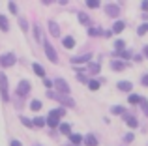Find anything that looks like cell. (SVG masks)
<instances>
[{
  "label": "cell",
  "instance_id": "cell-1",
  "mask_svg": "<svg viewBox=\"0 0 148 146\" xmlns=\"http://www.w3.org/2000/svg\"><path fill=\"white\" fill-rule=\"evenodd\" d=\"M0 96H2L4 101L10 99V94H8V77L4 73H0Z\"/></svg>",
  "mask_w": 148,
  "mask_h": 146
},
{
  "label": "cell",
  "instance_id": "cell-2",
  "mask_svg": "<svg viewBox=\"0 0 148 146\" xmlns=\"http://www.w3.org/2000/svg\"><path fill=\"white\" fill-rule=\"evenodd\" d=\"M15 62H17V58H15V55H13V53H6V55H2V56H0V64H2L4 68H11Z\"/></svg>",
  "mask_w": 148,
  "mask_h": 146
},
{
  "label": "cell",
  "instance_id": "cell-3",
  "mask_svg": "<svg viewBox=\"0 0 148 146\" xmlns=\"http://www.w3.org/2000/svg\"><path fill=\"white\" fill-rule=\"evenodd\" d=\"M45 55H47V58H49L53 64H56V62H58V55H56V51H54V47H53L51 43H47V41H45Z\"/></svg>",
  "mask_w": 148,
  "mask_h": 146
},
{
  "label": "cell",
  "instance_id": "cell-4",
  "mask_svg": "<svg viewBox=\"0 0 148 146\" xmlns=\"http://www.w3.org/2000/svg\"><path fill=\"white\" fill-rule=\"evenodd\" d=\"M54 86L58 88V92H62V96H68L69 94V86L64 79H54Z\"/></svg>",
  "mask_w": 148,
  "mask_h": 146
},
{
  "label": "cell",
  "instance_id": "cell-5",
  "mask_svg": "<svg viewBox=\"0 0 148 146\" xmlns=\"http://www.w3.org/2000/svg\"><path fill=\"white\" fill-rule=\"evenodd\" d=\"M105 13L109 15V17H118L120 15V8L118 6H114V4H107V6H105Z\"/></svg>",
  "mask_w": 148,
  "mask_h": 146
},
{
  "label": "cell",
  "instance_id": "cell-6",
  "mask_svg": "<svg viewBox=\"0 0 148 146\" xmlns=\"http://www.w3.org/2000/svg\"><path fill=\"white\" fill-rule=\"evenodd\" d=\"M28 92H30V83H28V81H21L19 86H17V94L23 98V96H26Z\"/></svg>",
  "mask_w": 148,
  "mask_h": 146
},
{
  "label": "cell",
  "instance_id": "cell-7",
  "mask_svg": "<svg viewBox=\"0 0 148 146\" xmlns=\"http://www.w3.org/2000/svg\"><path fill=\"white\" fill-rule=\"evenodd\" d=\"M90 60H92V55H90V53H86V55H81V56L71 58V64H84V62H90Z\"/></svg>",
  "mask_w": 148,
  "mask_h": 146
},
{
  "label": "cell",
  "instance_id": "cell-8",
  "mask_svg": "<svg viewBox=\"0 0 148 146\" xmlns=\"http://www.w3.org/2000/svg\"><path fill=\"white\" fill-rule=\"evenodd\" d=\"M49 30H51V36H54V38L60 36V26L56 25V21H49Z\"/></svg>",
  "mask_w": 148,
  "mask_h": 146
},
{
  "label": "cell",
  "instance_id": "cell-9",
  "mask_svg": "<svg viewBox=\"0 0 148 146\" xmlns=\"http://www.w3.org/2000/svg\"><path fill=\"white\" fill-rule=\"evenodd\" d=\"M124 120H126V124L130 126L131 129H135V128H137V126H139L137 118H135V116H130V114H124Z\"/></svg>",
  "mask_w": 148,
  "mask_h": 146
},
{
  "label": "cell",
  "instance_id": "cell-10",
  "mask_svg": "<svg viewBox=\"0 0 148 146\" xmlns=\"http://www.w3.org/2000/svg\"><path fill=\"white\" fill-rule=\"evenodd\" d=\"M111 68L114 71H122V70H126V62H122V60H112V62H111Z\"/></svg>",
  "mask_w": 148,
  "mask_h": 146
},
{
  "label": "cell",
  "instance_id": "cell-11",
  "mask_svg": "<svg viewBox=\"0 0 148 146\" xmlns=\"http://www.w3.org/2000/svg\"><path fill=\"white\" fill-rule=\"evenodd\" d=\"M131 88H133V84L130 81H120L118 83V90H122V92H131Z\"/></svg>",
  "mask_w": 148,
  "mask_h": 146
},
{
  "label": "cell",
  "instance_id": "cell-12",
  "mask_svg": "<svg viewBox=\"0 0 148 146\" xmlns=\"http://www.w3.org/2000/svg\"><path fill=\"white\" fill-rule=\"evenodd\" d=\"M62 45H64L66 49H73L75 47V40H73L71 36H66L64 40H62Z\"/></svg>",
  "mask_w": 148,
  "mask_h": 146
},
{
  "label": "cell",
  "instance_id": "cell-13",
  "mask_svg": "<svg viewBox=\"0 0 148 146\" xmlns=\"http://www.w3.org/2000/svg\"><path fill=\"white\" fill-rule=\"evenodd\" d=\"M84 144H86V146H98V139L90 133V135L84 137Z\"/></svg>",
  "mask_w": 148,
  "mask_h": 146
},
{
  "label": "cell",
  "instance_id": "cell-14",
  "mask_svg": "<svg viewBox=\"0 0 148 146\" xmlns=\"http://www.w3.org/2000/svg\"><path fill=\"white\" fill-rule=\"evenodd\" d=\"M83 139H84V137H81L79 133H71V135H69V141H71L75 146H79L81 143H83Z\"/></svg>",
  "mask_w": 148,
  "mask_h": 146
},
{
  "label": "cell",
  "instance_id": "cell-15",
  "mask_svg": "<svg viewBox=\"0 0 148 146\" xmlns=\"http://www.w3.org/2000/svg\"><path fill=\"white\" fill-rule=\"evenodd\" d=\"M0 28H2L4 32H8V30H10V23H8V17H6V15H0Z\"/></svg>",
  "mask_w": 148,
  "mask_h": 146
},
{
  "label": "cell",
  "instance_id": "cell-16",
  "mask_svg": "<svg viewBox=\"0 0 148 146\" xmlns=\"http://www.w3.org/2000/svg\"><path fill=\"white\" fill-rule=\"evenodd\" d=\"M56 99H60V101L64 103V105H68V107H75V101H73V99H69L68 96H58Z\"/></svg>",
  "mask_w": 148,
  "mask_h": 146
},
{
  "label": "cell",
  "instance_id": "cell-17",
  "mask_svg": "<svg viewBox=\"0 0 148 146\" xmlns=\"http://www.w3.org/2000/svg\"><path fill=\"white\" fill-rule=\"evenodd\" d=\"M124 28H126V25H124V21H116V23H114V26H112V32H114V34H120V32H122Z\"/></svg>",
  "mask_w": 148,
  "mask_h": 146
},
{
  "label": "cell",
  "instance_id": "cell-18",
  "mask_svg": "<svg viewBox=\"0 0 148 146\" xmlns=\"http://www.w3.org/2000/svg\"><path fill=\"white\" fill-rule=\"evenodd\" d=\"M99 70H101V66H99V64H88V71H90L92 73V75H96V73H99Z\"/></svg>",
  "mask_w": 148,
  "mask_h": 146
},
{
  "label": "cell",
  "instance_id": "cell-19",
  "mask_svg": "<svg viewBox=\"0 0 148 146\" xmlns=\"http://www.w3.org/2000/svg\"><path fill=\"white\" fill-rule=\"evenodd\" d=\"M79 21H81V25H90V17H88V15L86 13H83V11H81V13H79Z\"/></svg>",
  "mask_w": 148,
  "mask_h": 146
},
{
  "label": "cell",
  "instance_id": "cell-20",
  "mask_svg": "<svg viewBox=\"0 0 148 146\" xmlns=\"http://www.w3.org/2000/svg\"><path fill=\"white\" fill-rule=\"evenodd\" d=\"M32 124L36 126V128H43L45 124H47V122H45V118H41V116H38V118H34L32 120Z\"/></svg>",
  "mask_w": 148,
  "mask_h": 146
},
{
  "label": "cell",
  "instance_id": "cell-21",
  "mask_svg": "<svg viewBox=\"0 0 148 146\" xmlns=\"http://www.w3.org/2000/svg\"><path fill=\"white\" fill-rule=\"evenodd\" d=\"M60 131L64 133V135H71V128H69V124H60Z\"/></svg>",
  "mask_w": 148,
  "mask_h": 146
},
{
  "label": "cell",
  "instance_id": "cell-22",
  "mask_svg": "<svg viewBox=\"0 0 148 146\" xmlns=\"http://www.w3.org/2000/svg\"><path fill=\"white\" fill-rule=\"evenodd\" d=\"M32 68H34V71H36V75H40V77H45V71H43V68H41L40 64H32Z\"/></svg>",
  "mask_w": 148,
  "mask_h": 146
},
{
  "label": "cell",
  "instance_id": "cell-23",
  "mask_svg": "<svg viewBox=\"0 0 148 146\" xmlns=\"http://www.w3.org/2000/svg\"><path fill=\"white\" fill-rule=\"evenodd\" d=\"M114 47H116V53L124 51V47H126V43H124V40H116V41H114Z\"/></svg>",
  "mask_w": 148,
  "mask_h": 146
},
{
  "label": "cell",
  "instance_id": "cell-24",
  "mask_svg": "<svg viewBox=\"0 0 148 146\" xmlns=\"http://www.w3.org/2000/svg\"><path fill=\"white\" fill-rule=\"evenodd\" d=\"M30 109H32V111H40V109H41V101L32 99V101H30Z\"/></svg>",
  "mask_w": 148,
  "mask_h": 146
},
{
  "label": "cell",
  "instance_id": "cell-25",
  "mask_svg": "<svg viewBox=\"0 0 148 146\" xmlns=\"http://www.w3.org/2000/svg\"><path fill=\"white\" fill-rule=\"evenodd\" d=\"M139 105H141V109H143V113H145V114H146V116H148V101H146V99H145V98H141V103H139Z\"/></svg>",
  "mask_w": 148,
  "mask_h": 146
},
{
  "label": "cell",
  "instance_id": "cell-26",
  "mask_svg": "<svg viewBox=\"0 0 148 146\" xmlns=\"http://www.w3.org/2000/svg\"><path fill=\"white\" fill-rule=\"evenodd\" d=\"M127 99H130V103H133V105H135V103H141V98H139L137 94H131Z\"/></svg>",
  "mask_w": 148,
  "mask_h": 146
},
{
  "label": "cell",
  "instance_id": "cell-27",
  "mask_svg": "<svg viewBox=\"0 0 148 146\" xmlns=\"http://www.w3.org/2000/svg\"><path fill=\"white\" fill-rule=\"evenodd\" d=\"M111 113H112V114H124V109H122L120 105H114V107L111 109Z\"/></svg>",
  "mask_w": 148,
  "mask_h": 146
},
{
  "label": "cell",
  "instance_id": "cell-28",
  "mask_svg": "<svg viewBox=\"0 0 148 146\" xmlns=\"http://www.w3.org/2000/svg\"><path fill=\"white\" fill-rule=\"evenodd\" d=\"M146 32H148V25H141V26H139V30H137L139 36H145Z\"/></svg>",
  "mask_w": 148,
  "mask_h": 146
},
{
  "label": "cell",
  "instance_id": "cell-29",
  "mask_svg": "<svg viewBox=\"0 0 148 146\" xmlns=\"http://www.w3.org/2000/svg\"><path fill=\"white\" fill-rule=\"evenodd\" d=\"M88 88H90V90H98L99 88V81H90V83H88Z\"/></svg>",
  "mask_w": 148,
  "mask_h": 146
},
{
  "label": "cell",
  "instance_id": "cell-30",
  "mask_svg": "<svg viewBox=\"0 0 148 146\" xmlns=\"http://www.w3.org/2000/svg\"><path fill=\"white\" fill-rule=\"evenodd\" d=\"M86 6L88 8H98L99 6V0H86Z\"/></svg>",
  "mask_w": 148,
  "mask_h": 146
},
{
  "label": "cell",
  "instance_id": "cell-31",
  "mask_svg": "<svg viewBox=\"0 0 148 146\" xmlns=\"http://www.w3.org/2000/svg\"><path fill=\"white\" fill-rule=\"evenodd\" d=\"M8 8H10V11L13 15H17V6H15V2H8Z\"/></svg>",
  "mask_w": 148,
  "mask_h": 146
},
{
  "label": "cell",
  "instance_id": "cell-32",
  "mask_svg": "<svg viewBox=\"0 0 148 146\" xmlns=\"http://www.w3.org/2000/svg\"><path fill=\"white\" fill-rule=\"evenodd\" d=\"M34 36H36V40H41V30H40V26H34Z\"/></svg>",
  "mask_w": 148,
  "mask_h": 146
},
{
  "label": "cell",
  "instance_id": "cell-33",
  "mask_svg": "<svg viewBox=\"0 0 148 146\" xmlns=\"http://www.w3.org/2000/svg\"><path fill=\"white\" fill-rule=\"evenodd\" d=\"M21 122H23V124H25L26 126V128H32V120H28V118H25V116H21Z\"/></svg>",
  "mask_w": 148,
  "mask_h": 146
},
{
  "label": "cell",
  "instance_id": "cell-34",
  "mask_svg": "<svg viewBox=\"0 0 148 146\" xmlns=\"http://www.w3.org/2000/svg\"><path fill=\"white\" fill-rule=\"evenodd\" d=\"M88 34H90V36H99V34H101V30H99V28H92V26H90Z\"/></svg>",
  "mask_w": 148,
  "mask_h": 146
},
{
  "label": "cell",
  "instance_id": "cell-35",
  "mask_svg": "<svg viewBox=\"0 0 148 146\" xmlns=\"http://www.w3.org/2000/svg\"><path fill=\"white\" fill-rule=\"evenodd\" d=\"M19 25H21V28L25 30V32H26V30H28V23H26L25 19H19Z\"/></svg>",
  "mask_w": 148,
  "mask_h": 146
},
{
  "label": "cell",
  "instance_id": "cell-36",
  "mask_svg": "<svg viewBox=\"0 0 148 146\" xmlns=\"http://www.w3.org/2000/svg\"><path fill=\"white\" fill-rule=\"evenodd\" d=\"M133 139H135V137H133V133H127V135H124V141H126V143H131Z\"/></svg>",
  "mask_w": 148,
  "mask_h": 146
},
{
  "label": "cell",
  "instance_id": "cell-37",
  "mask_svg": "<svg viewBox=\"0 0 148 146\" xmlns=\"http://www.w3.org/2000/svg\"><path fill=\"white\" fill-rule=\"evenodd\" d=\"M118 55L122 56V58H130V56H131V53H130V51H120Z\"/></svg>",
  "mask_w": 148,
  "mask_h": 146
},
{
  "label": "cell",
  "instance_id": "cell-38",
  "mask_svg": "<svg viewBox=\"0 0 148 146\" xmlns=\"http://www.w3.org/2000/svg\"><path fill=\"white\" fill-rule=\"evenodd\" d=\"M43 86H45V88H51V86H53V81H49V79H43Z\"/></svg>",
  "mask_w": 148,
  "mask_h": 146
},
{
  "label": "cell",
  "instance_id": "cell-39",
  "mask_svg": "<svg viewBox=\"0 0 148 146\" xmlns=\"http://www.w3.org/2000/svg\"><path fill=\"white\" fill-rule=\"evenodd\" d=\"M141 83L145 84V86H148V73H145V75H143V79H141Z\"/></svg>",
  "mask_w": 148,
  "mask_h": 146
},
{
  "label": "cell",
  "instance_id": "cell-40",
  "mask_svg": "<svg viewBox=\"0 0 148 146\" xmlns=\"http://www.w3.org/2000/svg\"><path fill=\"white\" fill-rule=\"evenodd\" d=\"M77 79H79V81H81V83H86V77H84V75H83V73H79V75H77Z\"/></svg>",
  "mask_w": 148,
  "mask_h": 146
},
{
  "label": "cell",
  "instance_id": "cell-41",
  "mask_svg": "<svg viewBox=\"0 0 148 146\" xmlns=\"http://www.w3.org/2000/svg\"><path fill=\"white\" fill-rule=\"evenodd\" d=\"M141 8H143V11H148V0L146 2H141Z\"/></svg>",
  "mask_w": 148,
  "mask_h": 146
},
{
  "label": "cell",
  "instance_id": "cell-42",
  "mask_svg": "<svg viewBox=\"0 0 148 146\" xmlns=\"http://www.w3.org/2000/svg\"><path fill=\"white\" fill-rule=\"evenodd\" d=\"M10 146H23V144L19 143V141H11V143H10Z\"/></svg>",
  "mask_w": 148,
  "mask_h": 146
},
{
  "label": "cell",
  "instance_id": "cell-43",
  "mask_svg": "<svg viewBox=\"0 0 148 146\" xmlns=\"http://www.w3.org/2000/svg\"><path fill=\"white\" fill-rule=\"evenodd\" d=\"M143 53H145V56H146V58H148V45H146L145 49H143Z\"/></svg>",
  "mask_w": 148,
  "mask_h": 146
}]
</instances>
